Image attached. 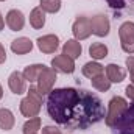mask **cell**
Segmentation results:
<instances>
[{
  "instance_id": "6da1fadb",
  "label": "cell",
  "mask_w": 134,
  "mask_h": 134,
  "mask_svg": "<svg viewBox=\"0 0 134 134\" xmlns=\"http://www.w3.org/2000/svg\"><path fill=\"white\" fill-rule=\"evenodd\" d=\"M80 101H81V97H80L78 91H75L72 87L55 89L48 94L47 111L55 122L66 125L72 119V114H73L76 104H80Z\"/></svg>"
},
{
  "instance_id": "7a4b0ae2",
  "label": "cell",
  "mask_w": 134,
  "mask_h": 134,
  "mask_svg": "<svg viewBox=\"0 0 134 134\" xmlns=\"http://www.w3.org/2000/svg\"><path fill=\"white\" fill-rule=\"evenodd\" d=\"M130 108L128 101L120 95L112 97L109 104H108V114H106V125L108 126H115L119 123V120L123 117V114L126 112V109Z\"/></svg>"
},
{
  "instance_id": "3957f363",
  "label": "cell",
  "mask_w": 134,
  "mask_h": 134,
  "mask_svg": "<svg viewBox=\"0 0 134 134\" xmlns=\"http://www.w3.org/2000/svg\"><path fill=\"white\" fill-rule=\"evenodd\" d=\"M119 37H120V47L125 53L133 55L134 53V22L126 20L119 28Z\"/></svg>"
},
{
  "instance_id": "277c9868",
  "label": "cell",
  "mask_w": 134,
  "mask_h": 134,
  "mask_svg": "<svg viewBox=\"0 0 134 134\" xmlns=\"http://www.w3.org/2000/svg\"><path fill=\"white\" fill-rule=\"evenodd\" d=\"M72 33L73 39L76 41H84L92 34V25H91V17L86 16H78L72 25Z\"/></svg>"
},
{
  "instance_id": "5b68a950",
  "label": "cell",
  "mask_w": 134,
  "mask_h": 134,
  "mask_svg": "<svg viewBox=\"0 0 134 134\" xmlns=\"http://www.w3.org/2000/svg\"><path fill=\"white\" fill-rule=\"evenodd\" d=\"M55 81H56V70L52 69V67H47L41 76L37 78V91L42 94V95H48L52 91H53V86H55Z\"/></svg>"
},
{
  "instance_id": "8992f818",
  "label": "cell",
  "mask_w": 134,
  "mask_h": 134,
  "mask_svg": "<svg viewBox=\"0 0 134 134\" xmlns=\"http://www.w3.org/2000/svg\"><path fill=\"white\" fill-rule=\"evenodd\" d=\"M91 25H92V34L98 37H106L111 31V22L106 14H95L91 17Z\"/></svg>"
},
{
  "instance_id": "52a82bcc",
  "label": "cell",
  "mask_w": 134,
  "mask_h": 134,
  "mask_svg": "<svg viewBox=\"0 0 134 134\" xmlns=\"http://www.w3.org/2000/svg\"><path fill=\"white\" fill-rule=\"evenodd\" d=\"M36 45L42 53L52 55L59 48V37L56 34H44L36 39Z\"/></svg>"
},
{
  "instance_id": "ba28073f",
  "label": "cell",
  "mask_w": 134,
  "mask_h": 134,
  "mask_svg": "<svg viewBox=\"0 0 134 134\" xmlns=\"http://www.w3.org/2000/svg\"><path fill=\"white\" fill-rule=\"evenodd\" d=\"M8 87L14 95H22L27 92V80L22 72L14 70L8 78Z\"/></svg>"
},
{
  "instance_id": "9c48e42d",
  "label": "cell",
  "mask_w": 134,
  "mask_h": 134,
  "mask_svg": "<svg viewBox=\"0 0 134 134\" xmlns=\"http://www.w3.org/2000/svg\"><path fill=\"white\" fill-rule=\"evenodd\" d=\"M5 22L8 25V28L11 31H20L24 30L25 27V16L20 9H9L6 13V17H5Z\"/></svg>"
},
{
  "instance_id": "30bf717a",
  "label": "cell",
  "mask_w": 134,
  "mask_h": 134,
  "mask_svg": "<svg viewBox=\"0 0 134 134\" xmlns=\"http://www.w3.org/2000/svg\"><path fill=\"white\" fill-rule=\"evenodd\" d=\"M41 108L42 104L37 103L36 100H33L31 97H24L20 100V104H19V109H20V114L27 119H31V117H37L39 112H41Z\"/></svg>"
},
{
  "instance_id": "8fae6325",
  "label": "cell",
  "mask_w": 134,
  "mask_h": 134,
  "mask_svg": "<svg viewBox=\"0 0 134 134\" xmlns=\"http://www.w3.org/2000/svg\"><path fill=\"white\" fill-rule=\"evenodd\" d=\"M52 69L61 73H73L75 72V59L69 58L67 55H58L52 59Z\"/></svg>"
},
{
  "instance_id": "7c38bea8",
  "label": "cell",
  "mask_w": 134,
  "mask_h": 134,
  "mask_svg": "<svg viewBox=\"0 0 134 134\" xmlns=\"http://www.w3.org/2000/svg\"><path fill=\"white\" fill-rule=\"evenodd\" d=\"M104 75L108 76V80L111 83H122L126 78V72L123 67H120L115 63H111L104 67Z\"/></svg>"
},
{
  "instance_id": "4fadbf2b",
  "label": "cell",
  "mask_w": 134,
  "mask_h": 134,
  "mask_svg": "<svg viewBox=\"0 0 134 134\" xmlns=\"http://www.w3.org/2000/svg\"><path fill=\"white\" fill-rule=\"evenodd\" d=\"M33 50V41L30 37H17L11 42V52L16 55H27Z\"/></svg>"
},
{
  "instance_id": "5bb4252c",
  "label": "cell",
  "mask_w": 134,
  "mask_h": 134,
  "mask_svg": "<svg viewBox=\"0 0 134 134\" xmlns=\"http://www.w3.org/2000/svg\"><path fill=\"white\" fill-rule=\"evenodd\" d=\"M63 53L67 55L69 58H72V59H78L81 56V53H83V45L76 39H69L63 45Z\"/></svg>"
},
{
  "instance_id": "9a60e30c",
  "label": "cell",
  "mask_w": 134,
  "mask_h": 134,
  "mask_svg": "<svg viewBox=\"0 0 134 134\" xmlns=\"http://www.w3.org/2000/svg\"><path fill=\"white\" fill-rule=\"evenodd\" d=\"M16 125V117L11 109L8 108H0V130L3 131H11Z\"/></svg>"
},
{
  "instance_id": "2e32d148",
  "label": "cell",
  "mask_w": 134,
  "mask_h": 134,
  "mask_svg": "<svg viewBox=\"0 0 134 134\" xmlns=\"http://www.w3.org/2000/svg\"><path fill=\"white\" fill-rule=\"evenodd\" d=\"M45 69H47L45 64H30V66H27L24 69L22 73H24L27 83H36L37 78L41 76V73H42Z\"/></svg>"
},
{
  "instance_id": "e0dca14e",
  "label": "cell",
  "mask_w": 134,
  "mask_h": 134,
  "mask_svg": "<svg viewBox=\"0 0 134 134\" xmlns=\"http://www.w3.org/2000/svg\"><path fill=\"white\" fill-rule=\"evenodd\" d=\"M81 72H83V75H84L86 78L92 80V78H95V76L104 73V67L101 66L98 61H89V63H86V64L83 66Z\"/></svg>"
},
{
  "instance_id": "ac0fdd59",
  "label": "cell",
  "mask_w": 134,
  "mask_h": 134,
  "mask_svg": "<svg viewBox=\"0 0 134 134\" xmlns=\"http://www.w3.org/2000/svg\"><path fill=\"white\" fill-rule=\"evenodd\" d=\"M30 25L34 30H41L45 25V13L42 11L41 6H36L30 13Z\"/></svg>"
},
{
  "instance_id": "d6986e66",
  "label": "cell",
  "mask_w": 134,
  "mask_h": 134,
  "mask_svg": "<svg viewBox=\"0 0 134 134\" xmlns=\"http://www.w3.org/2000/svg\"><path fill=\"white\" fill-rule=\"evenodd\" d=\"M108 53H109L108 47H106L104 44H101V42H94V44H91V47H89V55H91V58H92L94 61L104 59V58L108 56Z\"/></svg>"
},
{
  "instance_id": "ffe728a7",
  "label": "cell",
  "mask_w": 134,
  "mask_h": 134,
  "mask_svg": "<svg viewBox=\"0 0 134 134\" xmlns=\"http://www.w3.org/2000/svg\"><path fill=\"white\" fill-rule=\"evenodd\" d=\"M91 83H92V87L94 89H97L98 92H108L109 89H111V81L108 80V76L103 73V75H98V76H95V78H92L91 80Z\"/></svg>"
},
{
  "instance_id": "44dd1931",
  "label": "cell",
  "mask_w": 134,
  "mask_h": 134,
  "mask_svg": "<svg viewBox=\"0 0 134 134\" xmlns=\"http://www.w3.org/2000/svg\"><path fill=\"white\" fill-rule=\"evenodd\" d=\"M41 126H42L41 117H31V119H28V120L24 123L22 131H24V134H36L41 130Z\"/></svg>"
},
{
  "instance_id": "7402d4cb",
  "label": "cell",
  "mask_w": 134,
  "mask_h": 134,
  "mask_svg": "<svg viewBox=\"0 0 134 134\" xmlns=\"http://www.w3.org/2000/svg\"><path fill=\"white\" fill-rule=\"evenodd\" d=\"M61 0H41L39 2V6L42 8L44 13H48V14H56L59 9H61Z\"/></svg>"
},
{
  "instance_id": "603a6c76",
  "label": "cell",
  "mask_w": 134,
  "mask_h": 134,
  "mask_svg": "<svg viewBox=\"0 0 134 134\" xmlns=\"http://www.w3.org/2000/svg\"><path fill=\"white\" fill-rule=\"evenodd\" d=\"M27 95L28 97H31L33 100H36L37 103H44V95L37 91V87H34V86H30V89H27Z\"/></svg>"
},
{
  "instance_id": "cb8c5ba5",
  "label": "cell",
  "mask_w": 134,
  "mask_h": 134,
  "mask_svg": "<svg viewBox=\"0 0 134 134\" xmlns=\"http://www.w3.org/2000/svg\"><path fill=\"white\" fill-rule=\"evenodd\" d=\"M42 134H63L59 128H56L55 125H47L42 128Z\"/></svg>"
},
{
  "instance_id": "d4e9b609",
  "label": "cell",
  "mask_w": 134,
  "mask_h": 134,
  "mask_svg": "<svg viewBox=\"0 0 134 134\" xmlns=\"http://www.w3.org/2000/svg\"><path fill=\"white\" fill-rule=\"evenodd\" d=\"M108 2V5L111 6V8H114V9H122V8H125V0H106Z\"/></svg>"
},
{
  "instance_id": "484cf974",
  "label": "cell",
  "mask_w": 134,
  "mask_h": 134,
  "mask_svg": "<svg viewBox=\"0 0 134 134\" xmlns=\"http://www.w3.org/2000/svg\"><path fill=\"white\" fill-rule=\"evenodd\" d=\"M125 64H126V69H128L130 75H134V56H128Z\"/></svg>"
},
{
  "instance_id": "4316f807",
  "label": "cell",
  "mask_w": 134,
  "mask_h": 134,
  "mask_svg": "<svg viewBox=\"0 0 134 134\" xmlns=\"http://www.w3.org/2000/svg\"><path fill=\"white\" fill-rule=\"evenodd\" d=\"M125 94H126V97L131 101H134V84H128V86H126Z\"/></svg>"
},
{
  "instance_id": "83f0119b",
  "label": "cell",
  "mask_w": 134,
  "mask_h": 134,
  "mask_svg": "<svg viewBox=\"0 0 134 134\" xmlns=\"http://www.w3.org/2000/svg\"><path fill=\"white\" fill-rule=\"evenodd\" d=\"M5 61H6V50H5L3 44L0 42V64H3Z\"/></svg>"
},
{
  "instance_id": "f1b7e54d",
  "label": "cell",
  "mask_w": 134,
  "mask_h": 134,
  "mask_svg": "<svg viewBox=\"0 0 134 134\" xmlns=\"http://www.w3.org/2000/svg\"><path fill=\"white\" fill-rule=\"evenodd\" d=\"M5 28V19H3V16H2V13H0V31Z\"/></svg>"
},
{
  "instance_id": "f546056e",
  "label": "cell",
  "mask_w": 134,
  "mask_h": 134,
  "mask_svg": "<svg viewBox=\"0 0 134 134\" xmlns=\"http://www.w3.org/2000/svg\"><path fill=\"white\" fill-rule=\"evenodd\" d=\"M2 97H3V87H2V84H0V100H2Z\"/></svg>"
},
{
  "instance_id": "4dcf8cb0",
  "label": "cell",
  "mask_w": 134,
  "mask_h": 134,
  "mask_svg": "<svg viewBox=\"0 0 134 134\" xmlns=\"http://www.w3.org/2000/svg\"><path fill=\"white\" fill-rule=\"evenodd\" d=\"M131 84H134V75H131Z\"/></svg>"
},
{
  "instance_id": "1f68e13d",
  "label": "cell",
  "mask_w": 134,
  "mask_h": 134,
  "mask_svg": "<svg viewBox=\"0 0 134 134\" xmlns=\"http://www.w3.org/2000/svg\"><path fill=\"white\" fill-rule=\"evenodd\" d=\"M0 2H5V0H0Z\"/></svg>"
},
{
  "instance_id": "d6a6232c",
  "label": "cell",
  "mask_w": 134,
  "mask_h": 134,
  "mask_svg": "<svg viewBox=\"0 0 134 134\" xmlns=\"http://www.w3.org/2000/svg\"><path fill=\"white\" fill-rule=\"evenodd\" d=\"M36 134H37V133H36Z\"/></svg>"
}]
</instances>
